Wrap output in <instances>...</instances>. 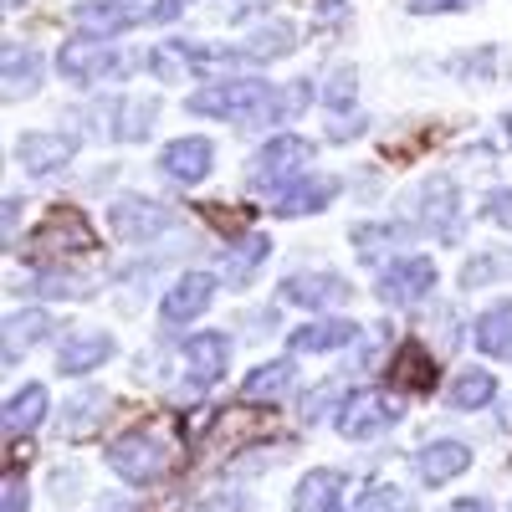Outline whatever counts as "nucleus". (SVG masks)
I'll list each match as a JSON object with an SVG mask.
<instances>
[{
    "label": "nucleus",
    "mask_w": 512,
    "mask_h": 512,
    "mask_svg": "<svg viewBox=\"0 0 512 512\" xmlns=\"http://www.w3.org/2000/svg\"><path fill=\"white\" fill-rule=\"evenodd\" d=\"M308 103V82H297L287 98H277L272 82L256 77H226V82H205L200 93L185 98V108L195 118H236V123H262V118H292L297 108Z\"/></svg>",
    "instance_id": "nucleus-1"
},
{
    "label": "nucleus",
    "mask_w": 512,
    "mask_h": 512,
    "mask_svg": "<svg viewBox=\"0 0 512 512\" xmlns=\"http://www.w3.org/2000/svg\"><path fill=\"white\" fill-rule=\"evenodd\" d=\"M108 226H113V236L128 241V246H149L154 236H164L169 226H175V210L159 205V200H149V195H118V200L108 205Z\"/></svg>",
    "instance_id": "nucleus-4"
},
{
    "label": "nucleus",
    "mask_w": 512,
    "mask_h": 512,
    "mask_svg": "<svg viewBox=\"0 0 512 512\" xmlns=\"http://www.w3.org/2000/svg\"><path fill=\"white\" fill-rule=\"evenodd\" d=\"M482 216H487V221H497V226H512V190H492Z\"/></svg>",
    "instance_id": "nucleus-39"
},
{
    "label": "nucleus",
    "mask_w": 512,
    "mask_h": 512,
    "mask_svg": "<svg viewBox=\"0 0 512 512\" xmlns=\"http://www.w3.org/2000/svg\"><path fill=\"white\" fill-rule=\"evenodd\" d=\"M0 512H26V487H21L16 472L6 477V497H0Z\"/></svg>",
    "instance_id": "nucleus-40"
},
{
    "label": "nucleus",
    "mask_w": 512,
    "mask_h": 512,
    "mask_svg": "<svg viewBox=\"0 0 512 512\" xmlns=\"http://www.w3.org/2000/svg\"><path fill=\"white\" fill-rule=\"evenodd\" d=\"M282 297L297 308H338L349 297V277L338 272H292L282 282Z\"/></svg>",
    "instance_id": "nucleus-15"
},
{
    "label": "nucleus",
    "mask_w": 512,
    "mask_h": 512,
    "mask_svg": "<svg viewBox=\"0 0 512 512\" xmlns=\"http://www.w3.org/2000/svg\"><path fill=\"white\" fill-rule=\"evenodd\" d=\"M507 134H512V118H507Z\"/></svg>",
    "instance_id": "nucleus-45"
},
{
    "label": "nucleus",
    "mask_w": 512,
    "mask_h": 512,
    "mask_svg": "<svg viewBox=\"0 0 512 512\" xmlns=\"http://www.w3.org/2000/svg\"><path fill=\"white\" fill-rule=\"evenodd\" d=\"M47 420V384H21L6 400V436H31Z\"/></svg>",
    "instance_id": "nucleus-22"
},
{
    "label": "nucleus",
    "mask_w": 512,
    "mask_h": 512,
    "mask_svg": "<svg viewBox=\"0 0 512 512\" xmlns=\"http://www.w3.org/2000/svg\"><path fill=\"white\" fill-rule=\"evenodd\" d=\"M113 354H118L113 333L77 328L72 338H62V349H57V369H62V374H93V369H103Z\"/></svg>",
    "instance_id": "nucleus-12"
},
{
    "label": "nucleus",
    "mask_w": 512,
    "mask_h": 512,
    "mask_svg": "<svg viewBox=\"0 0 512 512\" xmlns=\"http://www.w3.org/2000/svg\"><path fill=\"white\" fill-rule=\"evenodd\" d=\"M472 338H477V349H482V354H492V359H512V297H497L492 308L477 313Z\"/></svg>",
    "instance_id": "nucleus-21"
},
{
    "label": "nucleus",
    "mask_w": 512,
    "mask_h": 512,
    "mask_svg": "<svg viewBox=\"0 0 512 512\" xmlns=\"http://www.w3.org/2000/svg\"><path fill=\"white\" fill-rule=\"evenodd\" d=\"M210 303H216V277H210V272H185V277L169 282L164 303H159V318L169 328H180V323H195Z\"/></svg>",
    "instance_id": "nucleus-9"
},
{
    "label": "nucleus",
    "mask_w": 512,
    "mask_h": 512,
    "mask_svg": "<svg viewBox=\"0 0 512 512\" xmlns=\"http://www.w3.org/2000/svg\"><path fill=\"white\" fill-rule=\"evenodd\" d=\"M72 21H77L82 36H103V41H113L118 31L139 26L144 11H139V6H123V0H82V6H72Z\"/></svg>",
    "instance_id": "nucleus-14"
},
{
    "label": "nucleus",
    "mask_w": 512,
    "mask_h": 512,
    "mask_svg": "<svg viewBox=\"0 0 512 512\" xmlns=\"http://www.w3.org/2000/svg\"><path fill=\"white\" fill-rule=\"evenodd\" d=\"M108 466L128 487H149V482H159L169 466H175V451H169V441H159L149 431H134V436H118L108 446Z\"/></svg>",
    "instance_id": "nucleus-3"
},
{
    "label": "nucleus",
    "mask_w": 512,
    "mask_h": 512,
    "mask_svg": "<svg viewBox=\"0 0 512 512\" xmlns=\"http://www.w3.org/2000/svg\"><path fill=\"white\" fill-rule=\"evenodd\" d=\"M21 205H26V200L6 195V246H16V221H21Z\"/></svg>",
    "instance_id": "nucleus-42"
},
{
    "label": "nucleus",
    "mask_w": 512,
    "mask_h": 512,
    "mask_svg": "<svg viewBox=\"0 0 512 512\" xmlns=\"http://www.w3.org/2000/svg\"><path fill=\"white\" fill-rule=\"evenodd\" d=\"M190 6V0H154V11H149V21H175L180 11Z\"/></svg>",
    "instance_id": "nucleus-41"
},
{
    "label": "nucleus",
    "mask_w": 512,
    "mask_h": 512,
    "mask_svg": "<svg viewBox=\"0 0 512 512\" xmlns=\"http://www.w3.org/2000/svg\"><path fill=\"white\" fill-rule=\"evenodd\" d=\"M354 338H359L354 318H318V323L292 328V354H333V349H349Z\"/></svg>",
    "instance_id": "nucleus-18"
},
{
    "label": "nucleus",
    "mask_w": 512,
    "mask_h": 512,
    "mask_svg": "<svg viewBox=\"0 0 512 512\" xmlns=\"http://www.w3.org/2000/svg\"><path fill=\"white\" fill-rule=\"evenodd\" d=\"M210 164H216V144H210L205 134H185L175 144H164L159 154V169H164V180H175V185H200L210 175Z\"/></svg>",
    "instance_id": "nucleus-10"
},
{
    "label": "nucleus",
    "mask_w": 512,
    "mask_h": 512,
    "mask_svg": "<svg viewBox=\"0 0 512 512\" xmlns=\"http://www.w3.org/2000/svg\"><path fill=\"white\" fill-rule=\"evenodd\" d=\"M466 466H472V446H461V441H431V446L415 451V472H420V482H431V487L461 477Z\"/></svg>",
    "instance_id": "nucleus-19"
},
{
    "label": "nucleus",
    "mask_w": 512,
    "mask_h": 512,
    "mask_svg": "<svg viewBox=\"0 0 512 512\" xmlns=\"http://www.w3.org/2000/svg\"><path fill=\"white\" fill-rule=\"evenodd\" d=\"M226 364H231V338L226 333H195V338H185V374H190V384H216L221 374H226Z\"/></svg>",
    "instance_id": "nucleus-16"
},
{
    "label": "nucleus",
    "mask_w": 512,
    "mask_h": 512,
    "mask_svg": "<svg viewBox=\"0 0 512 512\" xmlns=\"http://www.w3.org/2000/svg\"><path fill=\"white\" fill-rule=\"evenodd\" d=\"M308 164H313V144L303 134H277V139H267L262 149H256V159H251V190H272L277 195L292 180H303Z\"/></svg>",
    "instance_id": "nucleus-2"
},
{
    "label": "nucleus",
    "mask_w": 512,
    "mask_h": 512,
    "mask_svg": "<svg viewBox=\"0 0 512 512\" xmlns=\"http://www.w3.org/2000/svg\"><path fill=\"white\" fill-rule=\"evenodd\" d=\"M344 379H328V384H318V390H308V400H303V420L308 425H318V420H328L333 410H344Z\"/></svg>",
    "instance_id": "nucleus-35"
},
{
    "label": "nucleus",
    "mask_w": 512,
    "mask_h": 512,
    "mask_svg": "<svg viewBox=\"0 0 512 512\" xmlns=\"http://www.w3.org/2000/svg\"><path fill=\"white\" fill-rule=\"evenodd\" d=\"M108 415V400H103V390H82L67 410H62V436L67 441H77V436H88L93 425Z\"/></svg>",
    "instance_id": "nucleus-31"
},
{
    "label": "nucleus",
    "mask_w": 512,
    "mask_h": 512,
    "mask_svg": "<svg viewBox=\"0 0 512 512\" xmlns=\"http://www.w3.org/2000/svg\"><path fill=\"white\" fill-rule=\"evenodd\" d=\"M390 369H395V390H431L436 384V359L425 354V344H400Z\"/></svg>",
    "instance_id": "nucleus-26"
},
{
    "label": "nucleus",
    "mask_w": 512,
    "mask_h": 512,
    "mask_svg": "<svg viewBox=\"0 0 512 512\" xmlns=\"http://www.w3.org/2000/svg\"><path fill=\"white\" fill-rule=\"evenodd\" d=\"M57 72H62L67 82H103L108 72H118L113 41H103V36H72V41H62Z\"/></svg>",
    "instance_id": "nucleus-8"
},
{
    "label": "nucleus",
    "mask_w": 512,
    "mask_h": 512,
    "mask_svg": "<svg viewBox=\"0 0 512 512\" xmlns=\"http://www.w3.org/2000/svg\"><path fill=\"white\" fill-rule=\"evenodd\" d=\"M354 512H415V497L395 482H374L369 492H359Z\"/></svg>",
    "instance_id": "nucleus-34"
},
{
    "label": "nucleus",
    "mask_w": 512,
    "mask_h": 512,
    "mask_svg": "<svg viewBox=\"0 0 512 512\" xmlns=\"http://www.w3.org/2000/svg\"><path fill=\"white\" fill-rule=\"evenodd\" d=\"M420 221L436 241H456L461 236V195L446 175H436L431 185L420 190Z\"/></svg>",
    "instance_id": "nucleus-11"
},
{
    "label": "nucleus",
    "mask_w": 512,
    "mask_h": 512,
    "mask_svg": "<svg viewBox=\"0 0 512 512\" xmlns=\"http://www.w3.org/2000/svg\"><path fill=\"white\" fill-rule=\"evenodd\" d=\"M292 47H297V31H292V21H267V26H256L251 36H246V47H236L246 62H277V57H292Z\"/></svg>",
    "instance_id": "nucleus-23"
},
{
    "label": "nucleus",
    "mask_w": 512,
    "mask_h": 512,
    "mask_svg": "<svg viewBox=\"0 0 512 512\" xmlns=\"http://www.w3.org/2000/svg\"><path fill=\"white\" fill-rule=\"evenodd\" d=\"M344 472H333V466H323V472H308L303 482H297V497H292V512H344Z\"/></svg>",
    "instance_id": "nucleus-20"
},
{
    "label": "nucleus",
    "mask_w": 512,
    "mask_h": 512,
    "mask_svg": "<svg viewBox=\"0 0 512 512\" xmlns=\"http://www.w3.org/2000/svg\"><path fill=\"white\" fill-rule=\"evenodd\" d=\"M26 292H36V297H88V282H82V277H67L62 267H52V272H36Z\"/></svg>",
    "instance_id": "nucleus-36"
},
{
    "label": "nucleus",
    "mask_w": 512,
    "mask_h": 512,
    "mask_svg": "<svg viewBox=\"0 0 512 512\" xmlns=\"http://www.w3.org/2000/svg\"><path fill=\"white\" fill-rule=\"evenodd\" d=\"M72 154H77V139L72 134H21V144H16V159L31 169V175H57L62 164H72Z\"/></svg>",
    "instance_id": "nucleus-17"
},
{
    "label": "nucleus",
    "mask_w": 512,
    "mask_h": 512,
    "mask_svg": "<svg viewBox=\"0 0 512 512\" xmlns=\"http://www.w3.org/2000/svg\"><path fill=\"white\" fill-rule=\"evenodd\" d=\"M52 333V318L41 308H26V313H11L6 318V364H16L21 354H31L41 338Z\"/></svg>",
    "instance_id": "nucleus-24"
},
{
    "label": "nucleus",
    "mask_w": 512,
    "mask_h": 512,
    "mask_svg": "<svg viewBox=\"0 0 512 512\" xmlns=\"http://www.w3.org/2000/svg\"><path fill=\"white\" fill-rule=\"evenodd\" d=\"M292 359H267V364H256L246 379H241V400H282L287 395V384H292Z\"/></svg>",
    "instance_id": "nucleus-25"
},
{
    "label": "nucleus",
    "mask_w": 512,
    "mask_h": 512,
    "mask_svg": "<svg viewBox=\"0 0 512 512\" xmlns=\"http://www.w3.org/2000/svg\"><path fill=\"white\" fill-rule=\"evenodd\" d=\"M492 395H497V379H492V369H461V374L451 379V390H446L451 410H482Z\"/></svg>",
    "instance_id": "nucleus-29"
},
{
    "label": "nucleus",
    "mask_w": 512,
    "mask_h": 512,
    "mask_svg": "<svg viewBox=\"0 0 512 512\" xmlns=\"http://www.w3.org/2000/svg\"><path fill=\"white\" fill-rule=\"evenodd\" d=\"M512 277V251H482L461 267V287H487V282H502Z\"/></svg>",
    "instance_id": "nucleus-33"
},
{
    "label": "nucleus",
    "mask_w": 512,
    "mask_h": 512,
    "mask_svg": "<svg viewBox=\"0 0 512 512\" xmlns=\"http://www.w3.org/2000/svg\"><path fill=\"white\" fill-rule=\"evenodd\" d=\"M354 93H359V72H354V67H333V72H328V88H323V103H328L333 113H344V108L354 103Z\"/></svg>",
    "instance_id": "nucleus-37"
},
{
    "label": "nucleus",
    "mask_w": 512,
    "mask_h": 512,
    "mask_svg": "<svg viewBox=\"0 0 512 512\" xmlns=\"http://www.w3.org/2000/svg\"><path fill=\"white\" fill-rule=\"evenodd\" d=\"M154 118H159V103H154V98H123V103H118V128H113V134H118L123 144H139L149 128H154Z\"/></svg>",
    "instance_id": "nucleus-32"
},
{
    "label": "nucleus",
    "mask_w": 512,
    "mask_h": 512,
    "mask_svg": "<svg viewBox=\"0 0 512 512\" xmlns=\"http://www.w3.org/2000/svg\"><path fill=\"white\" fill-rule=\"evenodd\" d=\"M31 256H82V251H93V226L82 221V210H52L47 221L36 226V236H31V246H26Z\"/></svg>",
    "instance_id": "nucleus-7"
},
{
    "label": "nucleus",
    "mask_w": 512,
    "mask_h": 512,
    "mask_svg": "<svg viewBox=\"0 0 512 512\" xmlns=\"http://www.w3.org/2000/svg\"><path fill=\"white\" fill-rule=\"evenodd\" d=\"M431 287H436V262L431 256H400V262H390L379 272V303L384 308H415V303H425L431 297Z\"/></svg>",
    "instance_id": "nucleus-5"
},
{
    "label": "nucleus",
    "mask_w": 512,
    "mask_h": 512,
    "mask_svg": "<svg viewBox=\"0 0 512 512\" xmlns=\"http://www.w3.org/2000/svg\"><path fill=\"white\" fill-rule=\"evenodd\" d=\"M477 0H410V16H446V11H472Z\"/></svg>",
    "instance_id": "nucleus-38"
},
{
    "label": "nucleus",
    "mask_w": 512,
    "mask_h": 512,
    "mask_svg": "<svg viewBox=\"0 0 512 512\" xmlns=\"http://www.w3.org/2000/svg\"><path fill=\"white\" fill-rule=\"evenodd\" d=\"M200 512H246L236 497H221V502H210V507H200Z\"/></svg>",
    "instance_id": "nucleus-44"
},
{
    "label": "nucleus",
    "mask_w": 512,
    "mask_h": 512,
    "mask_svg": "<svg viewBox=\"0 0 512 512\" xmlns=\"http://www.w3.org/2000/svg\"><path fill=\"white\" fill-rule=\"evenodd\" d=\"M395 420H400V405L384 390H359V395L344 400V410L333 415V425H338V436H344V441H369L379 431H390Z\"/></svg>",
    "instance_id": "nucleus-6"
},
{
    "label": "nucleus",
    "mask_w": 512,
    "mask_h": 512,
    "mask_svg": "<svg viewBox=\"0 0 512 512\" xmlns=\"http://www.w3.org/2000/svg\"><path fill=\"white\" fill-rule=\"evenodd\" d=\"M410 231L400 226V221H359L354 231H349V246L364 256V262H379V256L384 251H390V246H400Z\"/></svg>",
    "instance_id": "nucleus-27"
},
{
    "label": "nucleus",
    "mask_w": 512,
    "mask_h": 512,
    "mask_svg": "<svg viewBox=\"0 0 512 512\" xmlns=\"http://www.w3.org/2000/svg\"><path fill=\"white\" fill-rule=\"evenodd\" d=\"M41 88V57L31 47H6V98H31Z\"/></svg>",
    "instance_id": "nucleus-30"
},
{
    "label": "nucleus",
    "mask_w": 512,
    "mask_h": 512,
    "mask_svg": "<svg viewBox=\"0 0 512 512\" xmlns=\"http://www.w3.org/2000/svg\"><path fill=\"white\" fill-rule=\"evenodd\" d=\"M267 251H272L267 236H241L236 246H226V282L231 287H246L256 277V267L267 262Z\"/></svg>",
    "instance_id": "nucleus-28"
},
{
    "label": "nucleus",
    "mask_w": 512,
    "mask_h": 512,
    "mask_svg": "<svg viewBox=\"0 0 512 512\" xmlns=\"http://www.w3.org/2000/svg\"><path fill=\"white\" fill-rule=\"evenodd\" d=\"M446 512H492V507H487L482 497H466V502H451Z\"/></svg>",
    "instance_id": "nucleus-43"
},
{
    "label": "nucleus",
    "mask_w": 512,
    "mask_h": 512,
    "mask_svg": "<svg viewBox=\"0 0 512 512\" xmlns=\"http://www.w3.org/2000/svg\"><path fill=\"white\" fill-rule=\"evenodd\" d=\"M333 195H338V180H333V175H303V180H292L287 190H277L272 210H277L282 221H292V216H318V210L333 205Z\"/></svg>",
    "instance_id": "nucleus-13"
}]
</instances>
